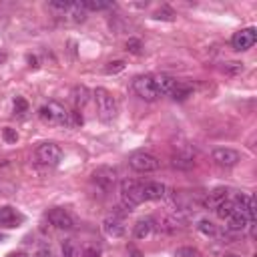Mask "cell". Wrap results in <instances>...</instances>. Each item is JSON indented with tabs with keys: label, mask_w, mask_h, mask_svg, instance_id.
Returning <instances> with one entry per match:
<instances>
[{
	"label": "cell",
	"mask_w": 257,
	"mask_h": 257,
	"mask_svg": "<svg viewBox=\"0 0 257 257\" xmlns=\"http://www.w3.org/2000/svg\"><path fill=\"white\" fill-rule=\"evenodd\" d=\"M92 96H94V102H96L98 118L102 122H112L114 116H116V100H114V96L106 88H100V86L92 92Z\"/></svg>",
	"instance_id": "6da1fadb"
},
{
	"label": "cell",
	"mask_w": 257,
	"mask_h": 257,
	"mask_svg": "<svg viewBox=\"0 0 257 257\" xmlns=\"http://www.w3.org/2000/svg\"><path fill=\"white\" fill-rule=\"evenodd\" d=\"M38 116L44 124H50V126H62V124H68V110L60 104V102H46L40 106L38 110Z\"/></svg>",
	"instance_id": "7a4b0ae2"
},
{
	"label": "cell",
	"mask_w": 257,
	"mask_h": 257,
	"mask_svg": "<svg viewBox=\"0 0 257 257\" xmlns=\"http://www.w3.org/2000/svg\"><path fill=\"white\" fill-rule=\"evenodd\" d=\"M120 201L122 205L133 211L135 207H139L145 199H143V183L135 181V179H124L120 183Z\"/></svg>",
	"instance_id": "3957f363"
},
{
	"label": "cell",
	"mask_w": 257,
	"mask_h": 257,
	"mask_svg": "<svg viewBox=\"0 0 257 257\" xmlns=\"http://www.w3.org/2000/svg\"><path fill=\"white\" fill-rule=\"evenodd\" d=\"M128 165L131 169H135L137 173H153L161 167V161L151 155V153H145V151H137L128 157Z\"/></svg>",
	"instance_id": "277c9868"
},
{
	"label": "cell",
	"mask_w": 257,
	"mask_h": 257,
	"mask_svg": "<svg viewBox=\"0 0 257 257\" xmlns=\"http://www.w3.org/2000/svg\"><path fill=\"white\" fill-rule=\"evenodd\" d=\"M116 179H118V173L114 167H98L92 171V183L102 191V193H108L114 185H116Z\"/></svg>",
	"instance_id": "5b68a950"
},
{
	"label": "cell",
	"mask_w": 257,
	"mask_h": 257,
	"mask_svg": "<svg viewBox=\"0 0 257 257\" xmlns=\"http://www.w3.org/2000/svg\"><path fill=\"white\" fill-rule=\"evenodd\" d=\"M133 90L137 92L139 98L149 100V102H153V100L159 98V92H157V88H155V82H153V76H151V74H141V76H137V78L133 80Z\"/></svg>",
	"instance_id": "8992f818"
},
{
	"label": "cell",
	"mask_w": 257,
	"mask_h": 257,
	"mask_svg": "<svg viewBox=\"0 0 257 257\" xmlns=\"http://www.w3.org/2000/svg\"><path fill=\"white\" fill-rule=\"evenodd\" d=\"M36 159L42 165L56 167L62 161V149L58 145H54V143H42V145L36 147Z\"/></svg>",
	"instance_id": "52a82bcc"
},
{
	"label": "cell",
	"mask_w": 257,
	"mask_h": 257,
	"mask_svg": "<svg viewBox=\"0 0 257 257\" xmlns=\"http://www.w3.org/2000/svg\"><path fill=\"white\" fill-rule=\"evenodd\" d=\"M46 219H48V223H50L54 229L70 231V229L74 227L72 215H70L68 211H64V209H50V211L46 213Z\"/></svg>",
	"instance_id": "ba28073f"
},
{
	"label": "cell",
	"mask_w": 257,
	"mask_h": 257,
	"mask_svg": "<svg viewBox=\"0 0 257 257\" xmlns=\"http://www.w3.org/2000/svg\"><path fill=\"white\" fill-rule=\"evenodd\" d=\"M211 159L219 165V167H235L239 161H241V155L235 151V149H229V147H219L211 153Z\"/></svg>",
	"instance_id": "9c48e42d"
},
{
	"label": "cell",
	"mask_w": 257,
	"mask_h": 257,
	"mask_svg": "<svg viewBox=\"0 0 257 257\" xmlns=\"http://www.w3.org/2000/svg\"><path fill=\"white\" fill-rule=\"evenodd\" d=\"M255 40H257L255 28H243V30H239V32L233 34L231 44H233L235 50H247V48H251L255 44Z\"/></svg>",
	"instance_id": "30bf717a"
},
{
	"label": "cell",
	"mask_w": 257,
	"mask_h": 257,
	"mask_svg": "<svg viewBox=\"0 0 257 257\" xmlns=\"http://www.w3.org/2000/svg\"><path fill=\"white\" fill-rule=\"evenodd\" d=\"M102 231H104V235H108V237H122L124 231H126L122 217H118V215H114V213L108 215V217L102 221Z\"/></svg>",
	"instance_id": "8fae6325"
},
{
	"label": "cell",
	"mask_w": 257,
	"mask_h": 257,
	"mask_svg": "<svg viewBox=\"0 0 257 257\" xmlns=\"http://www.w3.org/2000/svg\"><path fill=\"white\" fill-rule=\"evenodd\" d=\"M171 163H173V167L183 169V171L193 169L195 167V153L191 149H177L171 157Z\"/></svg>",
	"instance_id": "7c38bea8"
},
{
	"label": "cell",
	"mask_w": 257,
	"mask_h": 257,
	"mask_svg": "<svg viewBox=\"0 0 257 257\" xmlns=\"http://www.w3.org/2000/svg\"><path fill=\"white\" fill-rule=\"evenodd\" d=\"M233 203H235V209H237L239 213H243L249 221L255 219V201H253L251 195H247V193H239V195L233 199Z\"/></svg>",
	"instance_id": "4fadbf2b"
},
{
	"label": "cell",
	"mask_w": 257,
	"mask_h": 257,
	"mask_svg": "<svg viewBox=\"0 0 257 257\" xmlns=\"http://www.w3.org/2000/svg\"><path fill=\"white\" fill-rule=\"evenodd\" d=\"M167 195V187L159 181H149L143 183V199L145 201H159Z\"/></svg>",
	"instance_id": "5bb4252c"
},
{
	"label": "cell",
	"mask_w": 257,
	"mask_h": 257,
	"mask_svg": "<svg viewBox=\"0 0 257 257\" xmlns=\"http://www.w3.org/2000/svg\"><path fill=\"white\" fill-rule=\"evenodd\" d=\"M20 221H22V215L14 207H8V205L0 207V225L2 227H16Z\"/></svg>",
	"instance_id": "9a60e30c"
},
{
	"label": "cell",
	"mask_w": 257,
	"mask_h": 257,
	"mask_svg": "<svg viewBox=\"0 0 257 257\" xmlns=\"http://www.w3.org/2000/svg\"><path fill=\"white\" fill-rule=\"evenodd\" d=\"M62 16H64L66 20H70V22H84V18H86V10L82 8L80 2H68V6L64 8Z\"/></svg>",
	"instance_id": "2e32d148"
},
{
	"label": "cell",
	"mask_w": 257,
	"mask_h": 257,
	"mask_svg": "<svg viewBox=\"0 0 257 257\" xmlns=\"http://www.w3.org/2000/svg\"><path fill=\"white\" fill-rule=\"evenodd\" d=\"M227 193H229V189H227V187H215V189H213V191H211V193L205 197L203 205H205L207 209H215L219 203H223V201L229 197Z\"/></svg>",
	"instance_id": "e0dca14e"
},
{
	"label": "cell",
	"mask_w": 257,
	"mask_h": 257,
	"mask_svg": "<svg viewBox=\"0 0 257 257\" xmlns=\"http://www.w3.org/2000/svg\"><path fill=\"white\" fill-rule=\"evenodd\" d=\"M153 82H155V88H157L159 96H161V94H171V90H173L175 84H177V80L171 78V76H167V74H157V76H153Z\"/></svg>",
	"instance_id": "ac0fdd59"
},
{
	"label": "cell",
	"mask_w": 257,
	"mask_h": 257,
	"mask_svg": "<svg viewBox=\"0 0 257 257\" xmlns=\"http://www.w3.org/2000/svg\"><path fill=\"white\" fill-rule=\"evenodd\" d=\"M227 221V231H233V233H239V231H245L247 229V225H249V219L243 215V213H239V211H235L229 219H225Z\"/></svg>",
	"instance_id": "d6986e66"
},
{
	"label": "cell",
	"mask_w": 257,
	"mask_h": 257,
	"mask_svg": "<svg viewBox=\"0 0 257 257\" xmlns=\"http://www.w3.org/2000/svg\"><path fill=\"white\" fill-rule=\"evenodd\" d=\"M153 229H155V221L151 219V217H145V219H141V221H137V225H135V231H133V235L137 237V239H147L151 233H153Z\"/></svg>",
	"instance_id": "ffe728a7"
},
{
	"label": "cell",
	"mask_w": 257,
	"mask_h": 257,
	"mask_svg": "<svg viewBox=\"0 0 257 257\" xmlns=\"http://www.w3.org/2000/svg\"><path fill=\"white\" fill-rule=\"evenodd\" d=\"M88 98H90V90H88L84 84H76V86L72 88V102H74L76 110L82 108V106L88 102Z\"/></svg>",
	"instance_id": "44dd1931"
},
{
	"label": "cell",
	"mask_w": 257,
	"mask_h": 257,
	"mask_svg": "<svg viewBox=\"0 0 257 257\" xmlns=\"http://www.w3.org/2000/svg\"><path fill=\"white\" fill-rule=\"evenodd\" d=\"M235 211H237V209H235V203H233V199H229V197H227L223 203H219V205L215 207V213H217L219 219H229Z\"/></svg>",
	"instance_id": "7402d4cb"
},
{
	"label": "cell",
	"mask_w": 257,
	"mask_h": 257,
	"mask_svg": "<svg viewBox=\"0 0 257 257\" xmlns=\"http://www.w3.org/2000/svg\"><path fill=\"white\" fill-rule=\"evenodd\" d=\"M197 229L207 237H217V233H219V227L209 219H199L197 221Z\"/></svg>",
	"instance_id": "603a6c76"
},
{
	"label": "cell",
	"mask_w": 257,
	"mask_h": 257,
	"mask_svg": "<svg viewBox=\"0 0 257 257\" xmlns=\"http://www.w3.org/2000/svg\"><path fill=\"white\" fill-rule=\"evenodd\" d=\"M80 4H82V8H84L86 12H88V10L98 12V10H106V8H110V2H104V0H82Z\"/></svg>",
	"instance_id": "cb8c5ba5"
},
{
	"label": "cell",
	"mask_w": 257,
	"mask_h": 257,
	"mask_svg": "<svg viewBox=\"0 0 257 257\" xmlns=\"http://www.w3.org/2000/svg\"><path fill=\"white\" fill-rule=\"evenodd\" d=\"M191 92H193V88L189 86V84H175V88L171 90V96L175 98V100H185L187 96H191Z\"/></svg>",
	"instance_id": "d4e9b609"
},
{
	"label": "cell",
	"mask_w": 257,
	"mask_h": 257,
	"mask_svg": "<svg viewBox=\"0 0 257 257\" xmlns=\"http://www.w3.org/2000/svg\"><path fill=\"white\" fill-rule=\"evenodd\" d=\"M62 257H80V249L72 239H66L62 243Z\"/></svg>",
	"instance_id": "484cf974"
},
{
	"label": "cell",
	"mask_w": 257,
	"mask_h": 257,
	"mask_svg": "<svg viewBox=\"0 0 257 257\" xmlns=\"http://www.w3.org/2000/svg\"><path fill=\"white\" fill-rule=\"evenodd\" d=\"M243 62H237V60H233V62H227L225 66H223V70H225V74H231V76H235V74H241L243 72Z\"/></svg>",
	"instance_id": "4316f807"
},
{
	"label": "cell",
	"mask_w": 257,
	"mask_h": 257,
	"mask_svg": "<svg viewBox=\"0 0 257 257\" xmlns=\"http://www.w3.org/2000/svg\"><path fill=\"white\" fill-rule=\"evenodd\" d=\"M120 70H124V62L122 60H112V62H108L104 66V72L106 74H118Z\"/></svg>",
	"instance_id": "83f0119b"
},
{
	"label": "cell",
	"mask_w": 257,
	"mask_h": 257,
	"mask_svg": "<svg viewBox=\"0 0 257 257\" xmlns=\"http://www.w3.org/2000/svg\"><path fill=\"white\" fill-rule=\"evenodd\" d=\"M175 257H201V253L193 247H181L175 251Z\"/></svg>",
	"instance_id": "f1b7e54d"
},
{
	"label": "cell",
	"mask_w": 257,
	"mask_h": 257,
	"mask_svg": "<svg viewBox=\"0 0 257 257\" xmlns=\"http://www.w3.org/2000/svg\"><path fill=\"white\" fill-rule=\"evenodd\" d=\"M173 16H175V14H173V10L165 6V8H161V10H157L153 18H157V20H173Z\"/></svg>",
	"instance_id": "f546056e"
},
{
	"label": "cell",
	"mask_w": 257,
	"mask_h": 257,
	"mask_svg": "<svg viewBox=\"0 0 257 257\" xmlns=\"http://www.w3.org/2000/svg\"><path fill=\"white\" fill-rule=\"evenodd\" d=\"M141 40H137V38H128L126 40V50L131 52V54H141Z\"/></svg>",
	"instance_id": "4dcf8cb0"
},
{
	"label": "cell",
	"mask_w": 257,
	"mask_h": 257,
	"mask_svg": "<svg viewBox=\"0 0 257 257\" xmlns=\"http://www.w3.org/2000/svg\"><path fill=\"white\" fill-rule=\"evenodd\" d=\"M82 124V114L74 108L72 112H68V126H80Z\"/></svg>",
	"instance_id": "1f68e13d"
},
{
	"label": "cell",
	"mask_w": 257,
	"mask_h": 257,
	"mask_svg": "<svg viewBox=\"0 0 257 257\" xmlns=\"http://www.w3.org/2000/svg\"><path fill=\"white\" fill-rule=\"evenodd\" d=\"M2 137H4L6 143H16V141H18V133H16L14 128H10V126L2 128Z\"/></svg>",
	"instance_id": "d6a6232c"
},
{
	"label": "cell",
	"mask_w": 257,
	"mask_h": 257,
	"mask_svg": "<svg viewBox=\"0 0 257 257\" xmlns=\"http://www.w3.org/2000/svg\"><path fill=\"white\" fill-rule=\"evenodd\" d=\"M14 110H16L18 114L26 112V110H28V102H26L22 96H16V98H14Z\"/></svg>",
	"instance_id": "836d02e7"
},
{
	"label": "cell",
	"mask_w": 257,
	"mask_h": 257,
	"mask_svg": "<svg viewBox=\"0 0 257 257\" xmlns=\"http://www.w3.org/2000/svg\"><path fill=\"white\" fill-rule=\"evenodd\" d=\"M82 257H100V249L96 245H88L84 251H82Z\"/></svg>",
	"instance_id": "e575fe53"
},
{
	"label": "cell",
	"mask_w": 257,
	"mask_h": 257,
	"mask_svg": "<svg viewBox=\"0 0 257 257\" xmlns=\"http://www.w3.org/2000/svg\"><path fill=\"white\" fill-rule=\"evenodd\" d=\"M34 257H52V253H50V249L42 247V249H38V251L34 253Z\"/></svg>",
	"instance_id": "d590c367"
},
{
	"label": "cell",
	"mask_w": 257,
	"mask_h": 257,
	"mask_svg": "<svg viewBox=\"0 0 257 257\" xmlns=\"http://www.w3.org/2000/svg\"><path fill=\"white\" fill-rule=\"evenodd\" d=\"M131 255H133V257H141V253H139L137 249H131Z\"/></svg>",
	"instance_id": "8d00e7d4"
},
{
	"label": "cell",
	"mask_w": 257,
	"mask_h": 257,
	"mask_svg": "<svg viewBox=\"0 0 257 257\" xmlns=\"http://www.w3.org/2000/svg\"><path fill=\"white\" fill-rule=\"evenodd\" d=\"M8 257H24L22 253H12V255H8Z\"/></svg>",
	"instance_id": "74e56055"
},
{
	"label": "cell",
	"mask_w": 257,
	"mask_h": 257,
	"mask_svg": "<svg viewBox=\"0 0 257 257\" xmlns=\"http://www.w3.org/2000/svg\"><path fill=\"white\" fill-rule=\"evenodd\" d=\"M225 257H241V255H235V253H229V255H225Z\"/></svg>",
	"instance_id": "f35d334b"
}]
</instances>
